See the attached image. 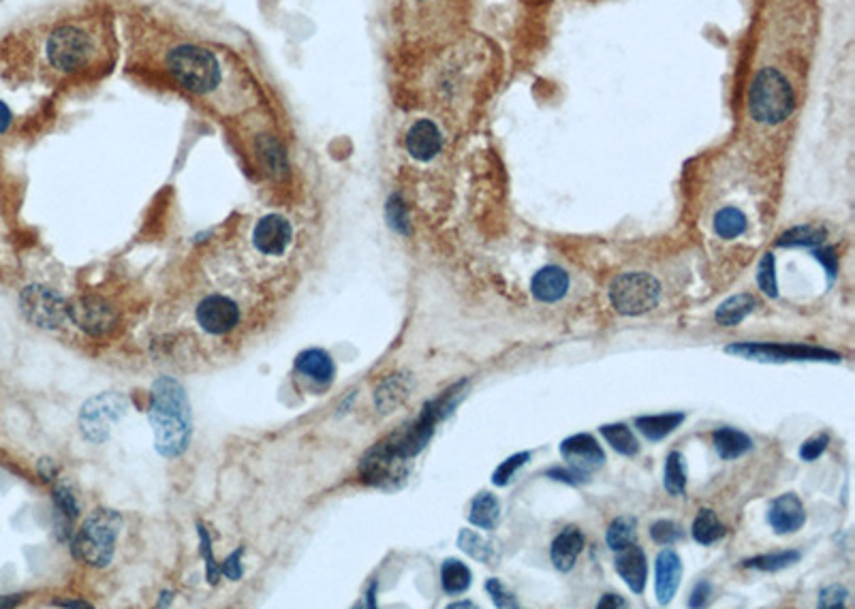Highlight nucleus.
Segmentation results:
<instances>
[{
    "label": "nucleus",
    "mask_w": 855,
    "mask_h": 609,
    "mask_svg": "<svg viewBox=\"0 0 855 609\" xmlns=\"http://www.w3.org/2000/svg\"><path fill=\"white\" fill-rule=\"evenodd\" d=\"M148 419L154 428V445L163 458L182 456L191 441L193 419L184 387L171 377H161L152 385V406Z\"/></svg>",
    "instance_id": "f257e3e1"
},
{
    "label": "nucleus",
    "mask_w": 855,
    "mask_h": 609,
    "mask_svg": "<svg viewBox=\"0 0 855 609\" xmlns=\"http://www.w3.org/2000/svg\"><path fill=\"white\" fill-rule=\"evenodd\" d=\"M165 67L178 86L197 95H208L221 84L219 58L199 45H178L167 54Z\"/></svg>",
    "instance_id": "f03ea898"
},
{
    "label": "nucleus",
    "mask_w": 855,
    "mask_h": 609,
    "mask_svg": "<svg viewBox=\"0 0 855 609\" xmlns=\"http://www.w3.org/2000/svg\"><path fill=\"white\" fill-rule=\"evenodd\" d=\"M122 528L118 511L99 509L86 518L73 539V554L90 567H107L114 558L116 541Z\"/></svg>",
    "instance_id": "7ed1b4c3"
},
{
    "label": "nucleus",
    "mask_w": 855,
    "mask_h": 609,
    "mask_svg": "<svg viewBox=\"0 0 855 609\" xmlns=\"http://www.w3.org/2000/svg\"><path fill=\"white\" fill-rule=\"evenodd\" d=\"M796 107L794 88L787 77L776 69H761L749 90L751 116L761 124H781Z\"/></svg>",
    "instance_id": "20e7f679"
},
{
    "label": "nucleus",
    "mask_w": 855,
    "mask_h": 609,
    "mask_svg": "<svg viewBox=\"0 0 855 609\" xmlns=\"http://www.w3.org/2000/svg\"><path fill=\"white\" fill-rule=\"evenodd\" d=\"M661 300V283L646 272H627L612 280L610 302L625 317H640L657 308Z\"/></svg>",
    "instance_id": "39448f33"
},
{
    "label": "nucleus",
    "mask_w": 855,
    "mask_h": 609,
    "mask_svg": "<svg viewBox=\"0 0 855 609\" xmlns=\"http://www.w3.org/2000/svg\"><path fill=\"white\" fill-rule=\"evenodd\" d=\"M725 351L757 362H841V353L811 345H785V342H738Z\"/></svg>",
    "instance_id": "423d86ee"
},
{
    "label": "nucleus",
    "mask_w": 855,
    "mask_h": 609,
    "mask_svg": "<svg viewBox=\"0 0 855 609\" xmlns=\"http://www.w3.org/2000/svg\"><path fill=\"white\" fill-rule=\"evenodd\" d=\"M92 39L75 24L56 28L48 39V60L62 73H80L92 58Z\"/></svg>",
    "instance_id": "0eeeda50"
},
{
    "label": "nucleus",
    "mask_w": 855,
    "mask_h": 609,
    "mask_svg": "<svg viewBox=\"0 0 855 609\" xmlns=\"http://www.w3.org/2000/svg\"><path fill=\"white\" fill-rule=\"evenodd\" d=\"M409 471H411L409 460L398 456L385 441L372 447L360 464L362 479L370 483V486L383 488V490L400 488L402 483L407 481Z\"/></svg>",
    "instance_id": "6e6552de"
},
{
    "label": "nucleus",
    "mask_w": 855,
    "mask_h": 609,
    "mask_svg": "<svg viewBox=\"0 0 855 609\" xmlns=\"http://www.w3.org/2000/svg\"><path fill=\"white\" fill-rule=\"evenodd\" d=\"M24 317L43 330H58L69 319V304L60 295L43 285H30L20 295Z\"/></svg>",
    "instance_id": "1a4fd4ad"
},
{
    "label": "nucleus",
    "mask_w": 855,
    "mask_h": 609,
    "mask_svg": "<svg viewBox=\"0 0 855 609\" xmlns=\"http://www.w3.org/2000/svg\"><path fill=\"white\" fill-rule=\"evenodd\" d=\"M69 319L80 327L82 332L95 338L110 334L118 323L114 306L101 298L75 300L73 304H69Z\"/></svg>",
    "instance_id": "9d476101"
},
{
    "label": "nucleus",
    "mask_w": 855,
    "mask_h": 609,
    "mask_svg": "<svg viewBox=\"0 0 855 609\" xmlns=\"http://www.w3.org/2000/svg\"><path fill=\"white\" fill-rule=\"evenodd\" d=\"M197 323L212 336H225L240 323V308L227 295H208L197 306Z\"/></svg>",
    "instance_id": "9b49d317"
},
{
    "label": "nucleus",
    "mask_w": 855,
    "mask_h": 609,
    "mask_svg": "<svg viewBox=\"0 0 855 609\" xmlns=\"http://www.w3.org/2000/svg\"><path fill=\"white\" fill-rule=\"evenodd\" d=\"M561 456L571 471L588 477L605 464V454L593 434H573L561 443Z\"/></svg>",
    "instance_id": "f8f14e48"
},
{
    "label": "nucleus",
    "mask_w": 855,
    "mask_h": 609,
    "mask_svg": "<svg viewBox=\"0 0 855 609\" xmlns=\"http://www.w3.org/2000/svg\"><path fill=\"white\" fill-rule=\"evenodd\" d=\"M293 240V229L291 223L281 214H268L255 225L253 231V244L259 253L278 257L285 255Z\"/></svg>",
    "instance_id": "ddd939ff"
},
{
    "label": "nucleus",
    "mask_w": 855,
    "mask_h": 609,
    "mask_svg": "<svg viewBox=\"0 0 855 609\" xmlns=\"http://www.w3.org/2000/svg\"><path fill=\"white\" fill-rule=\"evenodd\" d=\"M768 522L776 535L798 533L806 522V511L796 494H783L774 498L768 509Z\"/></svg>",
    "instance_id": "4468645a"
},
{
    "label": "nucleus",
    "mask_w": 855,
    "mask_h": 609,
    "mask_svg": "<svg viewBox=\"0 0 855 609\" xmlns=\"http://www.w3.org/2000/svg\"><path fill=\"white\" fill-rule=\"evenodd\" d=\"M682 580V560L678 552L663 550L655 562V592L661 605H670Z\"/></svg>",
    "instance_id": "2eb2a0df"
},
{
    "label": "nucleus",
    "mask_w": 855,
    "mask_h": 609,
    "mask_svg": "<svg viewBox=\"0 0 855 609\" xmlns=\"http://www.w3.org/2000/svg\"><path fill=\"white\" fill-rule=\"evenodd\" d=\"M614 567L633 595H642L648 580V560L640 545L631 543L625 550H618Z\"/></svg>",
    "instance_id": "dca6fc26"
},
{
    "label": "nucleus",
    "mask_w": 855,
    "mask_h": 609,
    "mask_svg": "<svg viewBox=\"0 0 855 609\" xmlns=\"http://www.w3.org/2000/svg\"><path fill=\"white\" fill-rule=\"evenodd\" d=\"M443 148V135L432 120H417L407 133V150L415 161L428 163Z\"/></svg>",
    "instance_id": "f3484780"
},
{
    "label": "nucleus",
    "mask_w": 855,
    "mask_h": 609,
    "mask_svg": "<svg viewBox=\"0 0 855 609\" xmlns=\"http://www.w3.org/2000/svg\"><path fill=\"white\" fill-rule=\"evenodd\" d=\"M569 291V274L558 265H546L531 280V293L537 302H561Z\"/></svg>",
    "instance_id": "a211bd4d"
},
{
    "label": "nucleus",
    "mask_w": 855,
    "mask_h": 609,
    "mask_svg": "<svg viewBox=\"0 0 855 609\" xmlns=\"http://www.w3.org/2000/svg\"><path fill=\"white\" fill-rule=\"evenodd\" d=\"M116 400L112 396H103L99 400H92L84 406L82 413V426L88 439L92 441H103L107 434V424H110L112 419H116L120 413L114 411H122V406L116 409Z\"/></svg>",
    "instance_id": "6ab92c4d"
},
{
    "label": "nucleus",
    "mask_w": 855,
    "mask_h": 609,
    "mask_svg": "<svg viewBox=\"0 0 855 609\" xmlns=\"http://www.w3.org/2000/svg\"><path fill=\"white\" fill-rule=\"evenodd\" d=\"M295 370L319 385L332 383L336 374L332 355L323 349H306L304 353H300L298 359H295Z\"/></svg>",
    "instance_id": "aec40b11"
},
{
    "label": "nucleus",
    "mask_w": 855,
    "mask_h": 609,
    "mask_svg": "<svg viewBox=\"0 0 855 609\" xmlns=\"http://www.w3.org/2000/svg\"><path fill=\"white\" fill-rule=\"evenodd\" d=\"M582 550H584V535H582V530H578V528H565L563 533L556 535V539L552 541L550 558H552L554 567L558 571L567 573V571L573 569L575 560H578V556L582 554Z\"/></svg>",
    "instance_id": "412c9836"
},
{
    "label": "nucleus",
    "mask_w": 855,
    "mask_h": 609,
    "mask_svg": "<svg viewBox=\"0 0 855 609\" xmlns=\"http://www.w3.org/2000/svg\"><path fill=\"white\" fill-rule=\"evenodd\" d=\"M413 389V377L411 374H392V377H387L375 392V404L381 413H392L394 409L409 398Z\"/></svg>",
    "instance_id": "4be33fe9"
},
{
    "label": "nucleus",
    "mask_w": 855,
    "mask_h": 609,
    "mask_svg": "<svg viewBox=\"0 0 855 609\" xmlns=\"http://www.w3.org/2000/svg\"><path fill=\"white\" fill-rule=\"evenodd\" d=\"M712 441H714V447H717L719 458H723V460L742 458L744 454H749V451L753 449V441H751L749 434H744V432H740L736 428H729V426L714 430Z\"/></svg>",
    "instance_id": "5701e85b"
},
{
    "label": "nucleus",
    "mask_w": 855,
    "mask_h": 609,
    "mask_svg": "<svg viewBox=\"0 0 855 609\" xmlns=\"http://www.w3.org/2000/svg\"><path fill=\"white\" fill-rule=\"evenodd\" d=\"M684 421V413H661V415H644L635 419V428L640 430L648 441H663L670 436Z\"/></svg>",
    "instance_id": "b1692460"
},
{
    "label": "nucleus",
    "mask_w": 855,
    "mask_h": 609,
    "mask_svg": "<svg viewBox=\"0 0 855 609\" xmlns=\"http://www.w3.org/2000/svg\"><path fill=\"white\" fill-rule=\"evenodd\" d=\"M755 306H757V300L751 293H738V295H732V298H727L717 308L714 319H717V323L723 327H736L751 315Z\"/></svg>",
    "instance_id": "393cba45"
},
{
    "label": "nucleus",
    "mask_w": 855,
    "mask_h": 609,
    "mask_svg": "<svg viewBox=\"0 0 855 609\" xmlns=\"http://www.w3.org/2000/svg\"><path fill=\"white\" fill-rule=\"evenodd\" d=\"M501 518V503L499 498L490 492H481L473 498L471 511H469V522L481 530H492Z\"/></svg>",
    "instance_id": "a878e982"
},
{
    "label": "nucleus",
    "mask_w": 855,
    "mask_h": 609,
    "mask_svg": "<svg viewBox=\"0 0 855 609\" xmlns=\"http://www.w3.org/2000/svg\"><path fill=\"white\" fill-rule=\"evenodd\" d=\"M471 582H473V573L462 560L447 558L441 565V586L447 595L452 597L462 595V592L471 588Z\"/></svg>",
    "instance_id": "bb28decb"
},
{
    "label": "nucleus",
    "mask_w": 855,
    "mask_h": 609,
    "mask_svg": "<svg viewBox=\"0 0 855 609\" xmlns=\"http://www.w3.org/2000/svg\"><path fill=\"white\" fill-rule=\"evenodd\" d=\"M601 436L612 445L616 454L633 458L640 454V443H637L633 430L627 424H605L599 428Z\"/></svg>",
    "instance_id": "cd10ccee"
},
{
    "label": "nucleus",
    "mask_w": 855,
    "mask_h": 609,
    "mask_svg": "<svg viewBox=\"0 0 855 609\" xmlns=\"http://www.w3.org/2000/svg\"><path fill=\"white\" fill-rule=\"evenodd\" d=\"M691 533L699 545H712V543L721 541L727 530H725L723 522L717 518V513H714L712 509H702L697 513V518L693 520Z\"/></svg>",
    "instance_id": "c85d7f7f"
},
{
    "label": "nucleus",
    "mask_w": 855,
    "mask_h": 609,
    "mask_svg": "<svg viewBox=\"0 0 855 609\" xmlns=\"http://www.w3.org/2000/svg\"><path fill=\"white\" fill-rule=\"evenodd\" d=\"M712 227H714V233H717L719 238L736 240L746 231V227H749V221H746V216L742 210L729 206V208H723L714 214Z\"/></svg>",
    "instance_id": "c756f323"
},
{
    "label": "nucleus",
    "mask_w": 855,
    "mask_h": 609,
    "mask_svg": "<svg viewBox=\"0 0 855 609\" xmlns=\"http://www.w3.org/2000/svg\"><path fill=\"white\" fill-rule=\"evenodd\" d=\"M826 229L821 227H813V225H800L789 229L785 233H781L779 240H776V246L781 248H813L823 244L826 240Z\"/></svg>",
    "instance_id": "7c9ffc66"
},
{
    "label": "nucleus",
    "mask_w": 855,
    "mask_h": 609,
    "mask_svg": "<svg viewBox=\"0 0 855 609\" xmlns=\"http://www.w3.org/2000/svg\"><path fill=\"white\" fill-rule=\"evenodd\" d=\"M665 490L672 496H682L687 492V466H684V458L680 451H672L665 460V473H663Z\"/></svg>",
    "instance_id": "2f4dec72"
},
{
    "label": "nucleus",
    "mask_w": 855,
    "mask_h": 609,
    "mask_svg": "<svg viewBox=\"0 0 855 609\" xmlns=\"http://www.w3.org/2000/svg\"><path fill=\"white\" fill-rule=\"evenodd\" d=\"M635 537H637V520L629 518V515H623V518H616L610 524L608 533H605V543H608L610 550L618 552V550H625L627 545L635 543Z\"/></svg>",
    "instance_id": "473e14b6"
},
{
    "label": "nucleus",
    "mask_w": 855,
    "mask_h": 609,
    "mask_svg": "<svg viewBox=\"0 0 855 609\" xmlns=\"http://www.w3.org/2000/svg\"><path fill=\"white\" fill-rule=\"evenodd\" d=\"M800 552L789 550V552H776V554H764V556H753L742 562L744 569H757V571H781L791 565L800 562Z\"/></svg>",
    "instance_id": "72a5a7b5"
},
{
    "label": "nucleus",
    "mask_w": 855,
    "mask_h": 609,
    "mask_svg": "<svg viewBox=\"0 0 855 609\" xmlns=\"http://www.w3.org/2000/svg\"><path fill=\"white\" fill-rule=\"evenodd\" d=\"M257 150H259V156H261L263 165H266L270 169V174L285 176V171H287V156H285L283 146L278 144L276 139L263 137L261 142H259V146H257Z\"/></svg>",
    "instance_id": "f704fd0d"
},
{
    "label": "nucleus",
    "mask_w": 855,
    "mask_h": 609,
    "mask_svg": "<svg viewBox=\"0 0 855 609\" xmlns=\"http://www.w3.org/2000/svg\"><path fill=\"white\" fill-rule=\"evenodd\" d=\"M458 545H460L462 552H466L471 558H475L479 562H488L490 565L492 558H494V550L490 548V543L484 537H479L475 530H469V528L460 530Z\"/></svg>",
    "instance_id": "c9c22d12"
},
{
    "label": "nucleus",
    "mask_w": 855,
    "mask_h": 609,
    "mask_svg": "<svg viewBox=\"0 0 855 609\" xmlns=\"http://www.w3.org/2000/svg\"><path fill=\"white\" fill-rule=\"evenodd\" d=\"M385 218H387V223H390V227L394 231H398L400 236H409L411 233V218H409L407 203L402 201L400 195H392L390 199H387Z\"/></svg>",
    "instance_id": "e433bc0d"
},
{
    "label": "nucleus",
    "mask_w": 855,
    "mask_h": 609,
    "mask_svg": "<svg viewBox=\"0 0 855 609\" xmlns=\"http://www.w3.org/2000/svg\"><path fill=\"white\" fill-rule=\"evenodd\" d=\"M757 285L768 298H779V280H776V259L772 253L761 257L757 265Z\"/></svg>",
    "instance_id": "4c0bfd02"
},
{
    "label": "nucleus",
    "mask_w": 855,
    "mask_h": 609,
    "mask_svg": "<svg viewBox=\"0 0 855 609\" xmlns=\"http://www.w3.org/2000/svg\"><path fill=\"white\" fill-rule=\"evenodd\" d=\"M197 533H199V554L204 556V560H206V575H208V582H210V584H219L221 567H219V562H216V558H214V554H212V539H210V535H208L206 526H204V524H197Z\"/></svg>",
    "instance_id": "58836bf2"
},
{
    "label": "nucleus",
    "mask_w": 855,
    "mask_h": 609,
    "mask_svg": "<svg viewBox=\"0 0 855 609\" xmlns=\"http://www.w3.org/2000/svg\"><path fill=\"white\" fill-rule=\"evenodd\" d=\"M531 460V454H528V451H520V454H513V456H509L499 468H496V471L492 473V483L494 486H499V488H505L507 483L513 479V475H516L520 468Z\"/></svg>",
    "instance_id": "ea45409f"
},
{
    "label": "nucleus",
    "mask_w": 855,
    "mask_h": 609,
    "mask_svg": "<svg viewBox=\"0 0 855 609\" xmlns=\"http://www.w3.org/2000/svg\"><path fill=\"white\" fill-rule=\"evenodd\" d=\"M650 537L659 545H674L684 537L682 528L672 520H659L650 526Z\"/></svg>",
    "instance_id": "a19ab883"
},
{
    "label": "nucleus",
    "mask_w": 855,
    "mask_h": 609,
    "mask_svg": "<svg viewBox=\"0 0 855 609\" xmlns=\"http://www.w3.org/2000/svg\"><path fill=\"white\" fill-rule=\"evenodd\" d=\"M486 590H488V595L492 597V603H494L496 607H503V609L518 607L516 597H513L511 592L503 586V582H501V580H488Z\"/></svg>",
    "instance_id": "79ce46f5"
},
{
    "label": "nucleus",
    "mask_w": 855,
    "mask_h": 609,
    "mask_svg": "<svg viewBox=\"0 0 855 609\" xmlns=\"http://www.w3.org/2000/svg\"><path fill=\"white\" fill-rule=\"evenodd\" d=\"M54 498L56 505L62 513H67L69 518H77V513H80V507H77V498L73 494V490L65 483H60V486L54 490Z\"/></svg>",
    "instance_id": "37998d69"
},
{
    "label": "nucleus",
    "mask_w": 855,
    "mask_h": 609,
    "mask_svg": "<svg viewBox=\"0 0 855 609\" xmlns=\"http://www.w3.org/2000/svg\"><path fill=\"white\" fill-rule=\"evenodd\" d=\"M849 599V592L845 586H828L821 590L819 595V607L823 609H834V607H845V601Z\"/></svg>",
    "instance_id": "c03bdc74"
},
{
    "label": "nucleus",
    "mask_w": 855,
    "mask_h": 609,
    "mask_svg": "<svg viewBox=\"0 0 855 609\" xmlns=\"http://www.w3.org/2000/svg\"><path fill=\"white\" fill-rule=\"evenodd\" d=\"M828 445H830V436L828 434H817L800 447V458L804 462H815L823 454V451H826Z\"/></svg>",
    "instance_id": "a18cd8bd"
},
{
    "label": "nucleus",
    "mask_w": 855,
    "mask_h": 609,
    "mask_svg": "<svg viewBox=\"0 0 855 609\" xmlns=\"http://www.w3.org/2000/svg\"><path fill=\"white\" fill-rule=\"evenodd\" d=\"M813 257L823 265V268H826L828 280H830V285H832L836 274H838V257H836L834 248L832 246H821V248H817V251H813Z\"/></svg>",
    "instance_id": "49530a36"
},
{
    "label": "nucleus",
    "mask_w": 855,
    "mask_h": 609,
    "mask_svg": "<svg viewBox=\"0 0 855 609\" xmlns=\"http://www.w3.org/2000/svg\"><path fill=\"white\" fill-rule=\"evenodd\" d=\"M242 548L240 550H236V554H231L229 558H227V562L225 565L221 567V573L227 577V580H240V577L244 575V571H242V562H240V558H242Z\"/></svg>",
    "instance_id": "de8ad7c7"
},
{
    "label": "nucleus",
    "mask_w": 855,
    "mask_h": 609,
    "mask_svg": "<svg viewBox=\"0 0 855 609\" xmlns=\"http://www.w3.org/2000/svg\"><path fill=\"white\" fill-rule=\"evenodd\" d=\"M712 597V584L710 582H699L695 588H693V592H691V599H689V605L691 607H704L706 603H708V599Z\"/></svg>",
    "instance_id": "09e8293b"
},
{
    "label": "nucleus",
    "mask_w": 855,
    "mask_h": 609,
    "mask_svg": "<svg viewBox=\"0 0 855 609\" xmlns=\"http://www.w3.org/2000/svg\"><path fill=\"white\" fill-rule=\"evenodd\" d=\"M546 475H548L550 479H556V481L571 483V486H578V483H582V481L586 479L584 475L571 471V468H552V471H548Z\"/></svg>",
    "instance_id": "8fccbe9b"
},
{
    "label": "nucleus",
    "mask_w": 855,
    "mask_h": 609,
    "mask_svg": "<svg viewBox=\"0 0 855 609\" xmlns=\"http://www.w3.org/2000/svg\"><path fill=\"white\" fill-rule=\"evenodd\" d=\"M597 607H627V601L620 595H603L597 601Z\"/></svg>",
    "instance_id": "3c124183"
},
{
    "label": "nucleus",
    "mask_w": 855,
    "mask_h": 609,
    "mask_svg": "<svg viewBox=\"0 0 855 609\" xmlns=\"http://www.w3.org/2000/svg\"><path fill=\"white\" fill-rule=\"evenodd\" d=\"M11 127V109L0 101V135H3Z\"/></svg>",
    "instance_id": "603ef678"
},
{
    "label": "nucleus",
    "mask_w": 855,
    "mask_h": 609,
    "mask_svg": "<svg viewBox=\"0 0 855 609\" xmlns=\"http://www.w3.org/2000/svg\"><path fill=\"white\" fill-rule=\"evenodd\" d=\"M449 607L456 609V607H477V605H475V603H471V601H460V603H452Z\"/></svg>",
    "instance_id": "864d4df0"
}]
</instances>
